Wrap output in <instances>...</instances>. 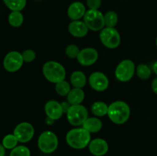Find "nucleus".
<instances>
[{
  "label": "nucleus",
  "mask_w": 157,
  "mask_h": 156,
  "mask_svg": "<svg viewBox=\"0 0 157 156\" xmlns=\"http://www.w3.org/2000/svg\"><path fill=\"white\" fill-rule=\"evenodd\" d=\"M38 146L40 151L44 154L53 153L58 146L56 134L52 131L43 132L38 139Z\"/></svg>",
  "instance_id": "20e7f679"
},
{
  "label": "nucleus",
  "mask_w": 157,
  "mask_h": 156,
  "mask_svg": "<svg viewBox=\"0 0 157 156\" xmlns=\"http://www.w3.org/2000/svg\"><path fill=\"white\" fill-rule=\"evenodd\" d=\"M100 40L104 46L109 49H115L119 47L121 41V35L115 28L105 27L101 31Z\"/></svg>",
  "instance_id": "423d86ee"
},
{
  "label": "nucleus",
  "mask_w": 157,
  "mask_h": 156,
  "mask_svg": "<svg viewBox=\"0 0 157 156\" xmlns=\"http://www.w3.org/2000/svg\"><path fill=\"white\" fill-rule=\"evenodd\" d=\"M105 27L115 28L118 22V15L113 11H109L104 15Z\"/></svg>",
  "instance_id": "393cba45"
},
{
  "label": "nucleus",
  "mask_w": 157,
  "mask_h": 156,
  "mask_svg": "<svg viewBox=\"0 0 157 156\" xmlns=\"http://www.w3.org/2000/svg\"><path fill=\"white\" fill-rule=\"evenodd\" d=\"M66 114L67 121L74 126H82L86 119L88 118L87 108L81 104L71 106Z\"/></svg>",
  "instance_id": "0eeeda50"
},
{
  "label": "nucleus",
  "mask_w": 157,
  "mask_h": 156,
  "mask_svg": "<svg viewBox=\"0 0 157 156\" xmlns=\"http://www.w3.org/2000/svg\"><path fill=\"white\" fill-rule=\"evenodd\" d=\"M13 134L18 139V142L26 143L31 141L35 135L33 125L27 122H23L16 125Z\"/></svg>",
  "instance_id": "9d476101"
},
{
  "label": "nucleus",
  "mask_w": 157,
  "mask_h": 156,
  "mask_svg": "<svg viewBox=\"0 0 157 156\" xmlns=\"http://www.w3.org/2000/svg\"><path fill=\"white\" fill-rule=\"evenodd\" d=\"M107 116L113 123L122 125L128 121L130 116V109L127 102L121 100L113 102L108 106Z\"/></svg>",
  "instance_id": "f257e3e1"
},
{
  "label": "nucleus",
  "mask_w": 157,
  "mask_h": 156,
  "mask_svg": "<svg viewBox=\"0 0 157 156\" xmlns=\"http://www.w3.org/2000/svg\"><path fill=\"white\" fill-rule=\"evenodd\" d=\"M90 141V133L83 127L72 128L66 135V142L67 145L75 149H83L86 148L88 146Z\"/></svg>",
  "instance_id": "f03ea898"
},
{
  "label": "nucleus",
  "mask_w": 157,
  "mask_h": 156,
  "mask_svg": "<svg viewBox=\"0 0 157 156\" xmlns=\"http://www.w3.org/2000/svg\"><path fill=\"white\" fill-rule=\"evenodd\" d=\"M82 127L91 134L101 131L103 123L98 117H88L84 122Z\"/></svg>",
  "instance_id": "f3484780"
},
{
  "label": "nucleus",
  "mask_w": 157,
  "mask_h": 156,
  "mask_svg": "<svg viewBox=\"0 0 157 156\" xmlns=\"http://www.w3.org/2000/svg\"><path fill=\"white\" fill-rule=\"evenodd\" d=\"M21 55H22L23 61L26 63L32 62L36 58V53L33 50H30V49L24 50L21 53Z\"/></svg>",
  "instance_id": "c85d7f7f"
},
{
  "label": "nucleus",
  "mask_w": 157,
  "mask_h": 156,
  "mask_svg": "<svg viewBox=\"0 0 157 156\" xmlns=\"http://www.w3.org/2000/svg\"><path fill=\"white\" fill-rule=\"evenodd\" d=\"M5 154H6V148L0 144V156H5Z\"/></svg>",
  "instance_id": "473e14b6"
},
{
  "label": "nucleus",
  "mask_w": 157,
  "mask_h": 156,
  "mask_svg": "<svg viewBox=\"0 0 157 156\" xmlns=\"http://www.w3.org/2000/svg\"><path fill=\"white\" fill-rule=\"evenodd\" d=\"M90 152L94 156H104L109 150V145L104 139L97 138L92 139L88 145Z\"/></svg>",
  "instance_id": "ddd939ff"
},
{
  "label": "nucleus",
  "mask_w": 157,
  "mask_h": 156,
  "mask_svg": "<svg viewBox=\"0 0 157 156\" xmlns=\"http://www.w3.org/2000/svg\"><path fill=\"white\" fill-rule=\"evenodd\" d=\"M23 61L22 55L21 53L15 50L9 52L6 55L3 61V66L6 70L10 73H14L21 69L22 67Z\"/></svg>",
  "instance_id": "1a4fd4ad"
},
{
  "label": "nucleus",
  "mask_w": 157,
  "mask_h": 156,
  "mask_svg": "<svg viewBox=\"0 0 157 156\" xmlns=\"http://www.w3.org/2000/svg\"><path fill=\"white\" fill-rule=\"evenodd\" d=\"M156 47H157V36H156Z\"/></svg>",
  "instance_id": "f704fd0d"
},
{
  "label": "nucleus",
  "mask_w": 157,
  "mask_h": 156,
  "mask_svg": "<svg viewBox=\"0 0 157 156\" xmlns=\"http://www.w3.org/2000/svg\"><path fill=\"white\" fill-rule=\"evenodd\" d=\"M89 28L84 21H72L68 25V32L71 35L75 38H84L88 33Z\"/></svg>",
  "instance_id": "dca6fc26"
},
{
  "label": "nucleus",
  "mask_w": 157,
  "mask_h": 156,
  "mask_svg": "<svg viewBox=\"0 0 157 156\" xmlns=\"http://www.w3.org/2000/svg\"><path fill=\"white\" fill-rule=\"evenodd\" d=\"M84 98H85V93H84V90L81 88L74 87L67 94V101L71 106L79 105L84 101Z\"/></svg>",
  "instance_id": "a211bd4d"
},
{
  "label": "nucleus",
  "mask_w": 157,
  "mask_h": 156,
  "mask_svg": "<svg viewBox=\"0 0 157 156\" xmlns=\"http://www.w3.org/2000/svg\"><path fill=\"white\" fill-rule=\"evenodd\" d=\"M9 24L12 27H20L24 22V16L19 11H12L8 18Z\"/></svg>",
  "instance_id": "412c9836"
},
{
  "label": "nucleus",
  "mask_w": 157,
  "mask_h": 156,
  "mask_svg": "<svg viewBox=\"0 0 157 156\" xmlns=\"http://www.w3.org/2000/svg\"><path fill=\"white\" fill-rule=\"evenodd\" d=\"M136 66L131 60L126 59L119 63L115 70V76L121 82H127L133 78Z\"/></svg>",
  "instance_id": "6e6552de"
},
{
  "label": "nucleus",
  "mask_w": 157,
  "mask_h": 156,
  "mask_svg": "<svg viewBox=\"0 0 157 156\" xmlns=\"http://www.w3.org/2000/svg\"><path fill=\"white\" fill-rule=\"evenodd\" d=\"M85 6L81 2H75L69 6L67 9V16L72 21H78L84 18L86 13Z\"/></svg>",
  "instance_id": "2eb2a0df"
},
{
  "label": "nucleus",
  "mask_w": 157,
  "mask_h": 156,
  "mask_svg": "<svg viewBox=\"0 0 157 156\" xmlns=\"http://www.w3.org/2000/svg\"><path fill=\"white\" fill-rule=\"evenodd\" d=\"M61 108H62L63 113H67V111L69 110V109H70L71 106V105L67 101H64V102H61Z\"/></svg>",
  "instance_id": "7c9ffc66"
},
{
  "label": "nucleus",
  "mask_w": 157,
  "mask_h": 156,
  "mask_svg": "<svg viewBox=\"0 0 157 156\" xmlns=\"http://www.w3.org/2000/svg\"><path fill=\"white\" fill-rule=\"evenodd\" d=\"M84 21L89 30L93 32H99L105 28L104 15L99 10H87L84 16Z\"/></svg>",
  "instance_id": "39448f33"
},
{
  "label": "nucleus",
  "mask_w": 157,
  "mask_h": 156,
  "mask_svg": "<svg viewBox=\"0 0 157 156\" xmlns=\"http://www.w3.org/2000/svg\"><path fill=\"white\" fill-rule=\"evenodd\" d=\"M153 71L154 72L155 74L157 76V61L154 62V64H153Z\"/></svg>",
  "instance_id": "72a5a7b5"
},
{
  "label": "nucleus",
  "mask_w": 157,
  "mask_h": 156,
  "mask_svg": "<svg viewBox=\"0 0 157 156\" xmlns=\"http://www.w3.org/2000/svg\"><path fill=\"white\" fill-rule=\"evenodd\" d=\"M9 156H31V151L30 149L25 145H17L12 149Z\"/></svg>",
  "instance_id": "bb28decb"
},
{
  "label": "nucleus",
  "mask_w": 157,
  "mask_h": 156,
  "mask_svg": "<svg viewBox=\"0 0 157 156\" xmlns=\"http://www.w3.org/2000/svg\"><path fill=\"white\" fill-rule=\"evenodd\" d=\"M42 73L44 78L53 84L64 80L66 77V70L64 66L54 61H48L43 65Z\"/></svg>",
  "instance_id": "7ed1b4c3"
},
{
  "label": "nucleus",
  "mask_w": 157,
  "mask_h": 156,
  "mask_svg": "<svg viewBox=\"0 0 157 156\" xmlns=\"http://www.w3.org/2000/svg\"><path fill=\"white\" fill-rule=\"evenodd\" d=\"M87 5L89 9L98 10L101 6V0H87Z\"/></svg>",
  "instance_id": "c756f323"
},
{
  "label": "nucleus",
  "mask_w": 157,
  "mask_h": 156,
  "mask_svg": "<svg viewBox=\"0 0 157 156\" xmlns=\"http://www.w3.org/2000/svg\"><path fill=\"white\" fill-rule=\"evenodd\" d=\"M81 50L79 49V47H78L75 44H69L68 46H67L65 49V54L69 58H78V54H79Z\"/></svg>",
  "instance_id": "cd10ccee"
},
{
  "label": "nucleus",
  "mask_w": 157,
  "mask_h": 156,
  "mask_svg": "<svg viewBox=\"0 0 157 156\" xmlns=\"http://www.w3.org/2000/svg\"><path fill=\"white\" fill-rule=\"evenodd\" d=\"M18 139L15 137L14 134L6 135L2 139V145L5 147L6 149H13L14 148L18 145Z\"/></svg>",
  "instance_id": "a878e982"
},
{
  "label": "nucleus",
  "mask_w": 157,
  "mask_h": 156,
  "mask_svg": "<svg viewBox=\"0 0 157 156\" xmlns=\"http://www.w3.org/2000/svg\"><path fill=\"white\" fill-rule=\"evenodd\" d=\"M136 73L138 77L143 80L150 79L152 74V70L148 65L145 64H140L136 68Z\"/></svg>",
  "instance_id": "4be33fe9"
},
{
  "label": "nucleus",
  "mask_w": 157,
  "mask_h": 156,
  "mask_svg": "<svg viewBox=\"0 0 157 156\" xmlns=\"http://www.w3.org/2000/svg\"><path fill=\"white\" fill-rule=\"evenodd\" d=\"M99 54L94 47H86L80 51L77 60L81 65L89 67L94 64L98 60Z\"/></svg>",
  "instance_id": "f8f14e48"
},
{
  "label": "nucleus",
  "mask_w": 157,
  "mask_h": 156,
  "mask_svg": "<svg viewBox=\"0 0 157 156\" xmlns=\"http://www.w3.org/2000/svg\"><path fill=\"white\" fill-rule=\"evenodd\" d=\"M3 2L10 10L21 12L25 7L27 0H3Z\"/></svg>",
  "instance_id": "5701e85b"
},
{
  "label": "nucleus",
  "mask_w": 157,
  "mask_h": 156,
  "mask_svg": "<svg viewBox=\"0 0 157 156\" xmlns=\"http://www.w3.org/2000/svg\"><path fill=\"white\" fill-rule=\"evenodd\" d=\"M151 87L153 93H155L156 94H157V77L154 78V79L153 80V81H152Z\"/></svg>",
  "instance_id": "2f4dec72"
},
{
  "label": "nucleus",
  "mask_w": 157,
  "mask_h": 156,
  "mask_svg": "<svg viewBox=\"0 0 157 156\" xmlns=\"http://www.w3.org/2000/svg\"><path fill=\"white\" fill-rule=\"evenodd\" d=\"M87 83V76L81 70L74 71L71 75V84L75 88H81L85 87Z\"/></svg>",
  "instance_id": "6ab92c4d"
},
{
  "label": "nucleus",
  "mask_w": 157,
  "mask_h": 156,
  "mask_svg": "<svg viewBox=\"0 0 157 156\" xmlns=\"http://www.w3.org/2000/svg\"><path fill=\"white\" fill-rule=\"evenodd\" d=\"M71 86L68 82L64 80L60 82L55 84V91L59 96H67L69 92L71 91Z\"/></svg>",
  "instance_id": "b1692460"
},
{
  "label": "nucleus",
  "mask_w": 157,
  "mask_h": 156,
  "mask_svg": "<svg viewBox=\"0 0 157 156\" xmlns=\"http://www.w3.org/2000/svg\"><path fill=\"white\" fill-rule=\"evenodd\" d=\"M88 82L91 88L98 92L105 91L110 84L107 76L99 71L92 73L89 76Z\"/></svg>",
  "instance_id": "9b49d317"
},
{
  "label": "nucleus",
  "mask_w": 157,
  "mask_h": 156,
  "mask_svg": "<svg viewBox=\"0 0 157 156\" xmlns=\"http://www.w3.org/2000/svg\"><path fill=\"white\" fill-rule=\"evenodd\" d=\"M108 106L103 101H96L91 106V112L96 117H102L107 115Z\"/></svg>",
  "instance_id": "aec40b11"
},
{
  "label": "nucleus",
  "mask_w": 157,
  "mask_h": 156,
  "mask_svg": "<svg viewBox=\"0 0 157 156\" xmlns=\"http://www.w3.org/2000/svg\"><path fill=\"white\" fill-rule=\"evenodd\" d=\"M44 112L49 119H53L54 121L58 120L64 114L61 103L56 100H49L44 105Z\"/></svg>",
  "instance_id": "4468645a"
}]
</instances>
